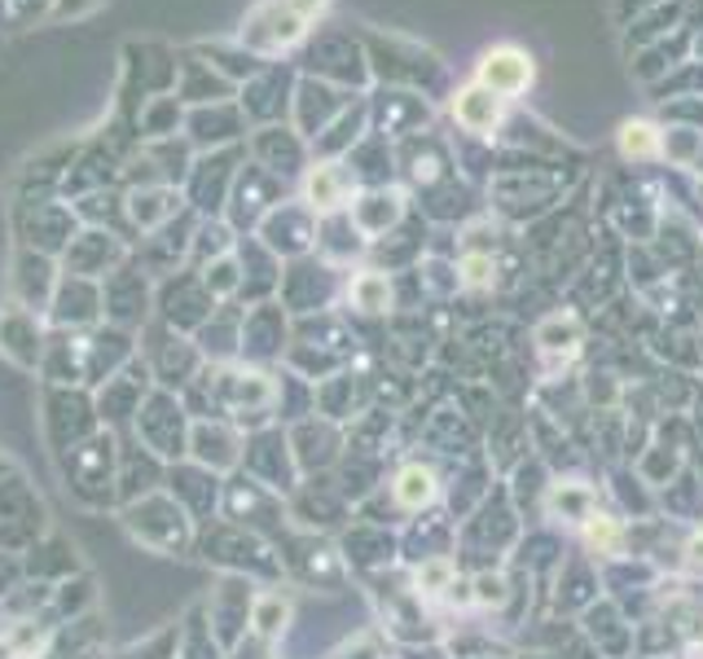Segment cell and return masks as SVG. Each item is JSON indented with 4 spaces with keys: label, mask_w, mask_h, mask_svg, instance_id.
Returning <instances> with one entry per match:
<instances>
[{
    "label": "cell",
    "mask_w": 703,
    "mask_h": 659,
    "mask_svg": "<svg viewBox=\"0 0 703 659\" xmlns=\"http://www.w3.org/2000/svg\"><path fill=\"white\" fill-rule=\"evenodd\" d=\"M331 9V0H260L247 18H242V31L238 40L264 62L291 44H300L309 35V26Z\"/></svg>",
    "instance_id": "1"
},
{
    "label": "cell",
    "mask_w": 703,
    "mask_h": 659,
    "mask_svg": "<svg viewBox=\"0 0 703 659\" xmlns=\"http://www.w3.org/2000/svg\"><path fill=\"white\" fill-rule=\"evenodd\" d=\"M532 75H537V66H532V57H528L523 48H515V44H497V48H488V53L479 57V75H475V84H484L488 93H497L501 101H510V97L528 93Z\"/></svg>",
    "instance_id": "2"
},
{
    "label": "cell",
    "mask_w": 703,
    "mask_h": 659,
    "mask_svg": "<svg viewBox=\"0 0 703 659\" xmlns=\"http://www.w3.org/2000/svg\"><path fill=\"white\" fill-rule=\"evenodd\" d=\"M304 203L317 216H335L352 207V176L344 163H313L304 176Z\"/></svg>",
    "instance_id": "3"
},
{
    "label": "cell",
    "mask_w": 703,
    "mask_h": 659,
    "mask_svg": "<svg viewBox=\"0 0 703 659\" xmlns=\"http://www.w3.org/2000/svg\"><path fill=\"white\" fill-rule=\"evenodd\" d=\"M501 115H506V101H501L497 93H488L484 84H466V88L453 97V119H457L466 132H475V137L493 132V128L501 123Z\"/></svg>",
    "instance_id": "4"
},
{
    "label": "cell",
    "mask_w": 703,
    "mask_h": 659,
    "mask_svg": "<svg viewBox=\"0 0 703 659\" xmlns=\"http://www.w3.org/2000/svg\"><path fill=\"white\" fill-rule=\"evenodd\" d=\"M339 88H331L326 79H304L295 88V110H300V128H313V115H317V128L331 119V110H339Z\"/></svg>",
    "instance_id": "5"
},
{
    "label": "cell",
    "mask_w": 703,
    "mask_h": 659,
    "mask_svg": "<svg viewBox=\"0 0 703 659\" xmlns=\"http://www.w3.org/2000/svg\"><path fill=\"white\" fill-rule=\"evenodd\" d=\"M435 493H440V484H435V475H431L426 466H404V471L396 475V501H400L404 510L431 506Z\"/></svg>",
    "instance_id": "6"
},
{
    "label": "cell",
    "mask_w": 703,
    "mask_h": 659,
    "mask_svg": "<svg viewBox=\"0 0 703 659\" xmlns=\"http://www.w3.org/2000/svg\"><path fill=\"white\" fill-rule=\"evenodd\" d=\"M620 150H625V159H656L664 150V132L656 123L634 119V123L620 128Z\"/></svg>",
    "instance_id": "7"
},
{
    "label": "cell",
    "mask_w": 703,
    "mask_h": 659,
    "mask_svg": "<svg viewBox=\"0 0 703 659\" xmlns=\"http://www.w3.org/2000/svg\"><path fill=\"white\" fill-rule=\"evenodd\" d=\"M348 295L360 313H382V309L391 304V282H387L382 273L369 269V273H356V278H352Z\"/></svg>",
    "instance_id": "8"
},
{
    "label": "cell",
    "mask_w": 703,
    "mask_h": 659,
    "mask_svg": "<svg viewBox=\"0 0 703 659\" xmlns=\"http://www.w3.org/2000/svg\"><path fill=\"white\" fill-rule=\"evenodd\" d=\"M585 541L598 550V554H612L620 545V523L612 515H590V528H585Z\"/></svg>",
    "instance_id": "9"
},
{
    "label": "cell",
    "mask_w": 703,
    "mask_h": 659,
    "mask_svg": "<svg viewBox=\"0 0 703 659\" xmlns=\"http://www.w3.org/2000/svg\"><path fill=\"white\" fill-rule=\"evenodd\" d=\"M453 585V563L431 559L426 568H418V594H444Z\"/></svg>",
    "instance_id": "10"
},
{
    "label": "cell",
    "mask_w": 703,
    "mask_h": 659,
    "mask_svg": "<svg viewBox=\"0 0 703 659\" xmlns=\"http://www.w3.org/2000/svg\"><path fill=\"white\" fill-rule=\"evenodd\" d=\"M282 625H286V603H282V598H260V603H256V629L273 638Z\"/></svg>",
    "instance_id": "11"
},
{
    "label": "cell",
    "mask_w": 703,
    "mask_h": 659,
    "mask_svg": "<svg viewBox=\"0 0 703 659\" xmlns=\"http://www.w3.org/2000/svg\"><path fill=\"white\" fill-rule=\"evenodd\" d=\"M545 347H554V338H563V347H576V338H581V326H576V317H554V322H545L541 334H537Z\"/></svg>",
    "instance_id": "12"
},
{
    "label": "cell",
    "mask_w": 703,
    "mask_h": 659,
    "mask_svg": "<svg viewBox=\"0 0 703 659\" xmlns=\"http://www.w3.org/2000/svg\"><path fill=\"white\" fill-rule=\"evenodd\" d=\"M462 282L466 287H493V256H466L462 260Z\"/></svg>",
    "instance_id": "13"
},
{
    "label": "cell",
    "mask_w": 703,
    "mask_h": 659,
    "mask_svg": "<svg viewBox=\"0 0 703 659\" xmlns=\"http://www.w3.org/2000/svg\"><path fill=\"white\" fill-rule=\"evenodd\" d=\"M93 4H101V0H53V13H57V18H66V13L75 18V13H88Z\"/></svg>",
    "instance_id": "14"
},
{
    "label": "cell",
    "mask_w": 703,
    "mask_h": 659,
    "mask_svg": "<svg viewBox=\"0 0 703 659\" xmlns=\"http://www.w3.org/2000/svg\"><path fill=\"white\" fill-rule=\"evenodd\" d=\"M0 659H31V656H26V651H18L9 638H0Z\"/></svg>",
    "instance_id": "15"
},
{
    "label": "cell",
    "mask_w": 703,
    "mask_h": 659,
    "mask_svg": "<svg viewBox=\"0 0 703 659\" xmlns=\"http://www.w3.org/2000/svg\"><path fill=\"white\" fill-rule=\"evenodd\" d=\"M691 559H700V563H703V532L695 537V541H691Z\"/></svg>",
    "instance_id": "16"
}]
</instances>
